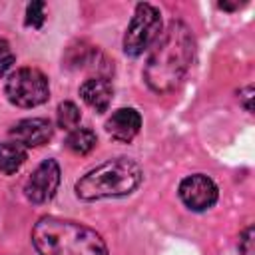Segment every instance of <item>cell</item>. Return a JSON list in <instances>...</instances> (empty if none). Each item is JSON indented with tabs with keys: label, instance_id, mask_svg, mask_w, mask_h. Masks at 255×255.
Returning a JSON list of instances; mask_svg holds the SVG:
<instances>
[{
	"label": "cell",
	"instance_id": "277c9868",
	"mask_svg": "<svg viewBox=\"0 0 255 255\" xmlns=\"http://www.w3.org/2000/svg\"><path fill=\"white\" fill-rule=\"evenodd\" d=\"M6 98L18 108H34L48 100V78L36 68H18L12 72L4 86Z\"/></svg>",
	"mask_w": 255,
	"mask_h": 255
},
{
	"label": "cell",
	"instance_id": "8992f818",
	"mask_svg": "<svg viewBox=\"0 0 255 255\" xmlns=\"http://www.w3.org/2000/svg\"><path fill=\"white\" fill-rule=\"evenodd\" d=\"M60 185V165L54 159H44L28 177L24 195L32 203H46L56 195Z\"/></svg>",
	"mask_w": 255,
	"mask_h": 255
},
{
	"label": "cell",
	"instance_id": "52a82bcc",
	"mask_svg": "<svg viewBox=\"0 0 255 255\" xmlns=\"http://www.w3.org/2000/svg\"><path fill=\"white\" fill-rule=\"evenodd\" d=\"M217 195H219L217 185L213 183L211 177L203 173L189 175L179 183V197L193 211H205L213 207L217 201Z\"/></svg>",
	"mask_w": 255,
	"mask_h": 255
},
{
	"label": "cell",
	"instance_id": "5b68a950",
	"mask_svg": "<svg viewBox=\"0 0 255 255\" xmlns=\"http://www.w3.org/2000/svg\"><path fill=\"white\" fill-rule=\"evenodd\" d=\"M161 32V14L151 4H137L135 12L128 24L124 36V52L128 56H139L159 38Z\"/></svg>",
	"mask_w": 255,
	"mask_h": 255
},
{
	"label": "cell",
	"instance_id": "9a60e30c",
	"mask_svg": "<svg viewBox=\"0 0 255 255\" xmlns=\"http://www.w3.org/2000/svg\"><path fill=\"white\" fill-rule=\"evenodd\" d=\"M239 253L241 255H255V229L253 225H249L239 239Z\"/></svg>",
	"mask_w": 255,
	"mask_h": 255
},
{
	"label": "cell",
	"instance_id": "7c38bea8",
	"mask_svg": "<svg viewBox=\"0 0 255 255\" xmlns=\"http://www.w3.org/2000/svg\"><path fill=\"white\" fill-rule=\"evenodd\" d=\"M96 143H98V137L90 128H76L66 137V147L76 155L90 153L96 147Z\"/></svg>",
	"mask_w": 255,
	"mask_h": 255
},
{
	"label": "cell",
	"instance_id": "7a4b0ae2",
	"mask_svg": "<svg viewBox=\"0 0 255 255\" xmlns=\"http://www.w3.org/2000/svg\"><path fill=\"white\" fill-rule=\"evenodd\" d=\"M32 243L40 255H110L102 235L92 227L58 217L38 219Z\"/></svg>",
	"mask_w": 255,
	"mask_h": 255
},
{
	"label": "cell",
	"instance_id": "5bb4252c",
	"mask_svg": "<svg viewBox=\"0 0 255 255\" xmlns=\"http://www.w3.org/2000/svg\"><path fill=\"white\" fill-rule=\"evenodd\" d=\"M46 20V4L36 0V2H30L28 8H26V26H32V28H42Z\"/></svg>",
	"mask_w": 255,
	"mask_h": 255
},
{
	"label": "cell",
	"instance_id": "6da1fadb",
	"mask_svg": "<svg viewBox=\"0 0 255 255\" xmlns=\"http://www.w3.org/2000/svg\"><path fill=\"white\" fill-rule=\"evenodd\" d=\"M193 34L191 30L173 20L167 30L157 38L147 64L143 68V80L155 94H169L179 86L193 60Z\"/></svg>",
	"mask_w": 255,
	"mask_h": 255
},
{
	"label": "cell",
	"instance_id": "2e32d148",
	"mask_svg": "<svg viewBox=\"0 0 255 255\" xmlns=\"http://www.w3.org/2000/svg\"><path fill=\"white\" fill-rule=\"evenodd\" d=\"M12 64H14L12 48H10V44L4 38H0V78L12 68Z\"/></svg>",
	"mask_w": 255,
	"mask_h": 255
},
{
	"label": "cell",
	"instance_id": "9c48e42d",
	"mask_svg": "<svg viewBox=\"0 0 255 255\" xmlns=\"http://www.w3.org/2000/svg\"><path fill=\"white\" fill-rule=\"evenodd\" d=\"M139 128H141V116L133 108H120L106 122V131L116 141H124V143H129L139 133Z\"/></svg>",
	"mask_w": 255,
	"mask_h": 255
},
{
	"label": "cell",
	"instance_id": "ba28073f",
	"mask_svg": "<svg viewBox=\"0 0 255 255\" xmlns=\"http://www.w3.org/2000/svg\"><path fill=\"white\" fill-rule=\"evenodd\" d=\"M52 133H54V128L46 118H28L18 122L10 129V137L24 147L44 145L52 139Z\"/></svg>",
	"mask_w": 255,
	"mask_h": 255
},
{
	"label": "cell",
	"instance_id": "8fae6325",
	"mask_svg": "<svg viewBox=\"0 0 255 255\" xmlns=\"http://www.w3.org/2000/svg\"><path fill=\"white\" fill-rule=\"evenodd\" d=\"M26 159H28V151H26L24 145H20L16 141L0 143V171L4 175L16 173L24 165Z\"/></svg>",
	"mask_w": 255,
	"mask_h": 255
},
{
	"label": "cell",
	"instance_id": "30bf717a",
	"mask_svg": "<svg viewBox=\"0 0 255 255\" xmlns=\"http://www.w3.org/2000/svg\"><path fill=\"white\" fill-rule=\"evenodd\" d=\"M80 96L82 100L94 108L96 112H106L112 104V98H114V88H112V82L108 78H102V76H94V78H88L82 86H80Z\"/></svg>",
	"mask_w": 255,
	"mask_h": 255
},
{
	"label": "cell",
	"instance_id": "4fadbf2b",
	"mask_svg": "<svg viewBox=\"0 0 255 255\" xmlns=\"http://www.w3.org/2000/svg\"><path fill=\"white\" fill-rule=\"evenodd\" d=\"M56 120H58V126L62 129H76L80 120H82V114H80V108L74 104V102H62L58 106V112H56Z\"/></svg>",
	"mask_w": 255,
	"mask_h": 255
},
{
	"label": "cell",
	"instance_id": "3957f363",
	"mask_svg": "<svg viewBox=\"0 0 255 255\" xmlns=\"http://www.w3.org/2000/svg\"><path fill=\"white\" fill-rule=\"evenodd\" d=\"M141 179H143V171L133 159L116 157L88 171L84 177H80L76 183V195L84 201L122 197L135 191Z\"/></svg>",
	"mask_w": 255,
	"mask_h": 255
},
{
	"label": "cell",
	"instance_id": "e0dca14e",
	"mask_svg": "<svg viewBox=\"0 0 255 255\" xmlns=\"http://www.w3.org/2000/svg\"><path fill=\"white\" fill-rule=\"evenodd\" d=\"M251 98H253V86H245V88L239 92V100H243V106H245L247 112L253 110V106H251Z\"/></svg>",
	"mask_w": 255,
	"mask_h": 255
}]
</instances>
